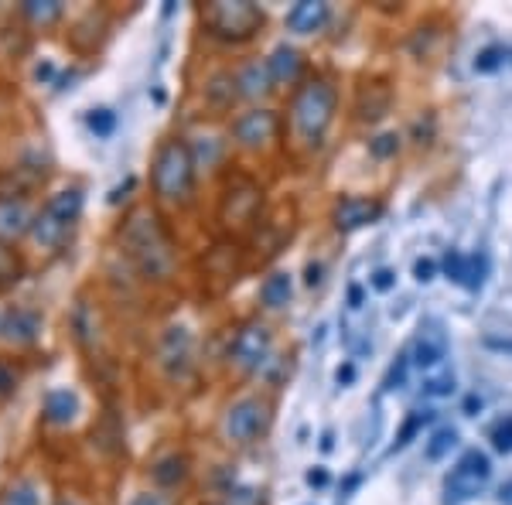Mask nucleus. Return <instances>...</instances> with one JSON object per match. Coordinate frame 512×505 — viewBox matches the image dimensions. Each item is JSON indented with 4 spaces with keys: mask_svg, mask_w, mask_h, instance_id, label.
Instances as JSON below:
<instances>
[{
    "mask_svg": "<svg viewBox=\"0 0 512 505\" xmlns=\"http://www.w3.org/2000/svg\"><path fill=\"white\" fill-rule=\"evenodd\" d=\"M120 246L147 280H168L175 273V243L151 209H134L120 226Z\"/></svg>",
    "mask_w": 512,
    "mask_h": 505,
    "instance_id": "1",
    "label": "nucleus"
},
{
    "mask_svg": "<svg viewBox=\"0 0 512 505\" xmlns=\"http://www.w3.org/2000/svg\"><path fill=\"white\" fill-rule=\"evenodd\" d=\"M335 106L338 93L328 79H308L294 89L291 96V134L294 140H301L304 147H318L325 140L328 127L335 120Z\"/></svg>",
    "mask_w": 512,
    "mask_h": 505,
    "instance_id": "2",
    "label": "nucleus"
},
{
    "mask_svg": "<svg viewBox=\"0 0 512 505\" xmlns=\"http://www.w3.org/2000/svg\"><path fill=\"white\" fill-rule=\"evenodd\" d=\"M151 188H154V195L168 205H185L188 198H192L195 154L185 140H178V137L161 140V147L154 151V161H151Z\"/></svg>",
    "mask_w": 512,
    "mask_h": 505,
    "instance_id": "3",
    "label": "nucleus"
},
{
    "mask_svg": "<svg viewBox=\"0 0 512 505\" xmlns=\"http://www.w3.org/2000/svg\"><path fill=\"white\" fill-rule=\"evenodd\" d=\"M198 18L212 38L229 41V45H243L263 28V11L253 0H216V4H205Z\"/></svg>",
    "mask_w": 512,
    "mask_h": 505,
    "instance_id": "4",
    "label": "nucleus"
},
{
    "mask_svg": "<svg viewBox=\"0 0 512 505\" xmlns=\"http://www.w3.org/2000/svg\"><path fill=\"white\" fill-rule=\"evenodd\" d=\"M82 215V188H62L41 205V212H35L31 222V239L41 250H62L65 239L72 236Z\"/></svg>",
    "mask_w": 512,
    "mask_h": 505,
    "instance_id": "5",
    "label": "nucleus"
},
{
    "mask_svg": "<svg viewBox=\"0 0 512 505\" xmlns=\"http://www.w3.org/2000/svg\"><path fill=\"white\" fill-rule=\"evenodd\" d=\"M260 209H263V188L250 175H236L226 185V195H222L219 222L229 233H243V229L256 226Z\"/></svg>",
    "mask_w": 512,
    "mask_h": 505,
    "instance_id": "6",
    "label": "nucleus"
},
{
    "mask_svg": "<svg viewBox=\"0 0 512 505\" xmlns=\"http://www.w3.org/2000/svg\"><path fill=\"white\" fill-rule=\"evenodd\" d=\"M270 427V403L263 396H243L222 417V437L233 447H250Z\"/></svg>",
    "mask_w": 512,
    "mask_h": 505,
    "instance_id": "7",
    "label": "nucleus"
},
{
    "mask_svg": "<svg viewBox=\"0 0 512 505\" xmlns=\"http://www.w3.org/2000/svg\"><path fill=\"white\" fill-rule=\"evenodd\" d=\"M489 475H492V465L482 451H468L458 465L451 468L448 482H444V492L448 499L454 502H465V499H475L485 485H489Z\"/></svg>",
    "mask_w": 512,
    "mask_h": 505,
    "instance_id": "8",
    "label": "nucleus"
},
{
    "mask_svg": "<svg viewBox=\"0 0 512 505\" xmlns=\"http://www.w3.org/2000/svg\"><path fill=\"white\" fill-rule=\"evenodd\" d=\"M270 355V328L263 321H246L229 345V362L239 372H256Z\"/></svg>",
    "mask_w": 512,
    "mask_h": 505,
    "instance_id": "9",
    "label": "nucleus"
},
{
    "mask_svg": "<svg viewBox=\"0 0 512 505\" xmlns=\"http://www.w3.org/2000/svg\"><path fill=\"white\" fill-rule=\"evenodd\" d=\"M192 355H195L192 331H188L185 325H171L168 331H164L161 349H158V362H161V369L168 372L171 379H181L188 369H192Z\"/></svg>",
    "mask_w": 512,
    "mask_h": 505,
    "instance_id": "10",
    "label": "nucleus"
},
{
    "mask_svg": "<svg viewBox=\"0 0 512 505\" xmlns=\"http://www.w3.org/2000/svg\"><path fill=\"white\" fill-rule=\"evenodd\" d=\"M233 137L246 151H260L267 140L277 137V113L270 110H246L233 120Z\"/></svg>",
    "mask_w": 512,
    "mask_h": 505,
    "instance_id": "11",
    "label": "nucleus"
},
{
    "mask_svg": "<svg viewBox=\"0 0 512 505\" xmlns=\"http://www.w3.org/2000/svg\"><path fill=\"white\" fill-rule=\"evenodd\" d=\"M379 215H383V202H376V198L342 195L335 202L332 222L338 233H352V229H362V226H369V222H376Z\"/></svg>",
    "mask_w": 512,
    "mask_h": 505,
    "instance_id": "12",
    "label": "nucleus"
},
{
    "mask_svg": "<svg viewBox=\"0 0 512 505\" xmlns=\"http://www.w3.org/2000/svg\"><path fill=\"white\" fill-rule=\"evenodd\" d=\"M393 106V89L386 86L383 79H373V82H362L359 86V96H355V117L362 123H376L390 113Z\"/></svg>",
    "mask_w": 512,
    "mask_h": 505,
    "instance_id": "13",
    "label": "nucleus"
},
{
    "mask_svg": "<svg viewBox=\"0 0 512 505\" xmlns=\"http://www.w3.org/2000/svg\"><path fill=\"white\" fill-rule=\"evenodd\" d=\"M35 212L24 198H0V243H14L21 236H31Z\"/></svg>",
    "mask_w": 512,
    "mask_h": 505,
    "instance_id": "14",
    "label": "nucleus"
},
{
    "mask_svg": "<svg viewBox=\"0 0 512 505\" xmlns=\"http://www.w3.org/2000/svg\"><path fill=\"white\" fill-rule=\"evenodd\" d=\"M301 52L291 45H277L274 52H270L267 59V72H270V82H274V89H284V86H294V82H301Z\"/></svg>",
    "mask_w": 512,
    "mask_h": 505,
    "instance_id": "15",
    "label": "nucleus"
},
{
    "mask_svg": "<svg viewBox=\"0 0 512 505\" xmlns=\"http://www.w3.org/2000/svg\"><path fill=\"white\" fill-rule=\"evenodd\" d=\"M82 403L76 396V389H52V393H45V403H41V413H45V420L52 427H69L72 420L79 417Z\"/></svg>",
    "mask_w": 512,
    "mask_h": 505,
    "instance_id": "16",
    "label": "nucleus"
},
{
    "mask_svg": "<svg viewBox=\"0 0 512 505\" xmlns=\"http://www.w3.org/2000/svg\"><path fill=\"white\" fill-rule=\"evenodd\" d=\"M41 335V314L31 308L4 311V338L14 345H31Z\"/></svg>",
    "mask_w": 512,
    "mask_h": 505,
    "instance_id": "17",
    "label": "nucleus"
},
{
    "mask_svg": "<svg viewBox=\"0 0 512 505\" xmlns=\"http://www.w3.org/2000/svg\"><path fill=\"white\" fill-rule=\"evenodd\" d=\"M485 270H489V260L485 256H461V253H451L448 260H444V273H448V280L461 287H482L485 280Z\"/></svg>",
    "mask_w": 512,
    "mask_h": 505,
    "instance_id": "18",
    "label": "nucleus"
},
{
    "mask_svg": "<svg viewBox=\"0 0 512 505\" xmlns=\"http://www.w3.org/2000/svg\"><path fill=\"white\" fill-rule=\"evenodd\" d=\"M448 355V335L441 331V325H427L420 328L417 342H414V362L417 366H437V362Z\"/></svg>",
    "mask_w": 512,
    "mask_h": 505,
    "instance_id": "19",
    "label": "nucleus"
},
{
    "mask_svg": "<svg viewBox=\"0 0 512 505\" xmlns=\"http://www.w3.org/2000/svg\"><path fill=\"white\" fill-rule=\"evenodd\" d=\"M325 21H328V4H321V0H301V4H294L287 11V28L297 31V35H311Z\"/></svg>",
    "mask_w": 512,
    "mask_h": 505,
    "instance_id": "20",
    "label": "nucleus"
},
{
    "mask_svg": "<svg viewBox=\"0 0 512 505\" xmlns=\"http://www.w3.org/2000/svg\"><path fill=\"white\" fill-rule=\"evenodd\" d=\"M188 471H192V468H188L185 454H164V458H158L151 465V478L161 488H178V485H185Z\"/></svg>",
    "mask_w": 512,
    "mask_h": 505,
    "instance_id": "21",
    "label": "nucleus"
},
{
    "mask_svg": "<svg viewBox=\"0 0 512 505\" xmlns=\"http://www.w3.org/2000/svg\"><path fill=\"white\" fill-rule=\"evenodd\" d=\"M236 86H239V96H263L274 89V82H270V72H267V62H250L243 65V69L236 72Z\"/></svg>",
    "mask_w": 512,
    "mask_h": 505,
    "instance_id": "22",
    "label": "nucleus"
},
{
    "mask_svg": "<svg viewBox=\"0 0 512 505\" xmlns=\"http://www.w3.org/2000/svg\"><path fill=\"white\" fill-rule=\"evenodd\" d=\"M260 301H263V308H270V311L287 308V301H291V273H280V270L270 273L260 284Z\"/></svg>",
    "mask_w": 512,
    "mask_h": 505,
    "instance_id": "23",
    "label": "nucleus"
},
{
    "mask_svg": "<svg viewBox=\"0 0 512 505\" xmlns=\"http://www.w3.org/2000/svg\"><path fill=\"white\" fill-rule=\"evenodd\" d=\"M62 14H65L62 0H24L21 4V18L28 24H35V28H48V24H55Z\"/></svg>",
    "mask_w": 512,
    "mask_h": 505,
    "instance_id": "24",
    "label": "nucleus"
},
{
    "mask_svg": "<svg viewBox=\"0 0 512 505\" xmlns=\"http://www.w3.org/2000/svg\"><path fill=\"white\" fill-rule=\"evenodd\" d=\"M0 505H41V485L35 478H14L0 492Z\"/></svg>",
    "mask_w": 512,
    "mask_h": 505,
    "instance_id": "25",
    "label": "nucleus"
},
{
    "mask_svg": "<svg viewBox=\"0 0 512 505\" xmlns=\"http://www.w3.org/2000/svg\"><path fill=\"white\" fill-rule=\"evenodd\" d=\"M24 277V260L14 253L11 243H0V291L14 287Z\"/></svg>",
    "mask_w": 512,
    "mask_h": 505,
    "instance_id": "26",
    "label": "nucleus"
},
{
    "mask_svg": "<svg viewBox=\"0 0 512 505\" xmlns=\"http://www.w3.org/2000/svg\"><path fill=\"white\" fill-rule=\"evenodd\" d=\"M239 96V86H236V72H222V76H216L209 82V99L216 106H233V99Z\"/></svg>",
    "mask_w": 512,
    "mask_h": 505,
    "instance_id": "27",
    "label": "nucleus"
},
{
    "mask_svg": "<svg viewBox=\"0 0 512 505\" xmlns=\"http://www.w3.org/2000/svg\"><path fill=\"white\" fill-rule=\"evenodd\" d=\"M458 444V430L454 427H441L437 434L427 441V447H424V458L427 461H441L444 454H451V447Z\"/></svg>",
    "mask_w": 512,
    "mask_h": 505,
    "instance_id": "28",
    "label": "nucleus"
},
{
    "mask_svg": "<svg viewBox=\"0 0 512 505\" xmlns=\"http://www.w3.org/2000/svg\"><path fill=\"white\" fill-rule=\"evenodd\" d=\"M86 127L93 130V134H96L99 140L110 137L113 130H117V113L106 110V106H96V110H89V113H86Z\"/></svg>",
    "mask_w": 512,
    "mask_h": 505,
    "instance_id": "29",
    "label": "nucleus"
},
{
    "mask_svg": "<svg viewBox=\"0 0 512 505\" xmlns=\"http://www.w3.org/2000/svg\"><path fill=\"white\" fill-rule=\"evenodd\" d=\"M18 386H21V369L11 359H0V407L18 393Z\"/></svg>",
    "mask_w": 512,
    "mask_h": 505,
    "instance_id": "30",
    "label": "nucleus"
},
{
    "mask_svg": "<svg viewBox=\"0 0 512 505\" xmlns=\"http://www.w3.org/2000/svg\"><path fill=\"white\" fill-rule=\"evenodd\" d=\"M509 48H502V45H492V48H485V52H478V59H475V72H495V69H502L509 59Z\"/></svg>",
    "mask_w": 512,
    "mask_h": 505,
    "instance_id": "31",
    "label": "nucleus"
},
{
    "mask_svg": "<svg viewBox=\"0 0 512 505\" xmlns=\"http://www.w3.org/2000/svg\"><path fill=\"white\" fill-rule=\"evenodd\" d=\"M492 444H495V451H502V454L512 451V417L499 420V424L492 427Z\"/></svg>",
    "mask_w": 512,
    "mask_h": 505,
    "instance_id": "32",
    "label": "nucleus"
},
{
    "mask_svg": "<svg viewBox=\"0 0 512 505\" xmlns=\"http://www.w3.org/2000/svg\"><path fill=\"white\" fill-rule=\"evenodd\" d=\"M427 420H431V413H414V417H410L407 424H403L400 437H396V447H407L410 441H414V434L427 424Z\"/></svg>",
    "mask_w": 512,
    "mask_h": 505,
    "instance_id": "33",
    "label": "nucleus"
},
{
    "mask_svg": "<svg viewBox=\"0 0 512 505\" xmlns=\"http://www.w3.org/2000/svg\"><path fill=\"white\" fill-rule=\"evenodd\" d=\"M424 393H427V396H451V393H454V376H451V372H441V376L427 379V383H424Z\"/></svg>",
    "mask_w": 512,
    "mask_h": 505,
    "instance_id": "34",
    "label": "nucleus"
},
{
    "mask_svg": "<svg viewBox=\"0 0 512 505\" xmlns=\"http://www.w3.org/2000/svg\"><path fill=\"white\" fill-rule=\"evenodd\" d=\"M396 147H400V137H396V134H383V137L373 140V154L376 157H390V154H396Z\"/></svg>",
    "mask_w": 512,
    "mask_h": 505,
    "instance_id": "35",
    "label": "nucleus"
},
{
    "mask_svg": "<svg viewBox=\"0 0 512 505\" xmlns=\"http://www.w3.org/2000/svg\"><path fill=\"white\" fill-rule=\"evenodd\" d=\"M403 376H407V355L396 359V366L390 369V376H386V389H393V383H403Z\"/></svg>",
    "mask_w": 512,
    "mask_h": 505,
    "instance_id": "36",
    "label": "nucleus"
},
{
    "mask_svg": "<svg viewBox=\"0 0 512 505\" xmlns=\"http://www.w3.org/2000/svg\"><path fill=\"white\" fill-rule=\"evenodd\" d=\"M393 284H396V273L393 270H376L373 273V287H376V291H390Z\"/></svg>",
    "mask_w": 512,
    "mask_h": 505,
    "instance_id": "37",
    "label": "nucleus"
},
{
    "mask_svg": "<svg viewBox=\"0 0 512 505\" xmlns=\"http://www.w3.org/2000/svg\"><path fill=\"white\" fill-rule=\"evenodd\" d=\"M414 273H417L420 284H427V280H434V260H417Z\"/></svg>",
    "mask_w": 512,
    "mask_h": 505,
    "instance_id": "38",
    "label": "nucleus"
},
{
    "mask_svg": "<svg viewBox=\"0 0 512 505\" xmlns=\"http://www.w3.org/2000/svg\"><path fill=\"white\" fill-rule=\"evenodd\" d=\"M52 76H55V65L45 59V62H41L38 69H35V79L41 82V86H48V82H52Z\"/></svg>",
    "mask_w": 512,
    "mask_h": 505,
    "instance_id": "39",
    "label": "nucleus"
},
{
    "mask_svg": "<svg viewBox=\"0 0 512 505\" xmlns=\"http://www.w3.org/2000/svg\"><path fill=\"white\" fill-rule=\"evenodd\" d=\"M485 345L495 352H509L512 355V338H485Z\"/></svg>",
    "mask_w": 512,
    "mask_h": 505,
    "instance_id": "40",
    "label": "nucleus"
},
{
    "mask_svg": "<svg viewBox=\"0 0 512 505\" xmlns=\"http://www.w3.org/2000/svg\"><path fill=\"white\" fill-rule=\"evenodd\" d=\"M130 505H164V502H161V495H137Z\"/></svg>",
    "mask_w": 512,
    "mask_h": 505,
    "instance_id": "41",
    "label": "nucleus"
},
{
    "mask_svg": "<svg viewBox=\"0 0 512 505\" xmlns=\"http://www.w3.org/2000/svg\"><path fill=\"white\" fill-rule=\"evenodd\" d=\"M308 485H328V475H325V471H308Z\"/></svg>",
    "mask_w": 512,
    "mask_h": 505,
    "instance_id": "42",
    "label": "nucleus"
},
{
    "mask_svg": "<svg viewBox=\"0 0 512 505\" xmlns=\"http://www.w3.org/2000/svg\"><path fill=\"white\" fill-rule=\"evenodd\" d=\"M499 505H512V482L499 488Z\"/></svg>",
    "mask_w": 512,
    "mask_h": 505,
    "instance_id": "43",
    "label": "nucleus"
},
{
    "mask_svg": "<svg viewBox=\"0 0 512 505\" xmlns=\"http://www.w3.org/2000/svg\"><path fill=\"white\" fill-rule=\"evenodd\" d=\"M55 505H79V502H76V499H59Z\"/></svg>",
    "mask_w": 512,
    "mask_h": 505,
    "instance_id": "44",
    "label": "nucleus"
},
{
    "mask_svg": "<svg viewBox=\"0 0 512 505\" xmlns=\"http://www.w3.org/2000/svg\"><path fill=\"white\" fill-rule=\"evenodd\" d=\"M0 335H4V314H0Z\"/></svg>",
    "mask_w": 512,
    "mask_h": 505,
    "instance_id": "45",
    "label": "nucleus"
}]
</instances>
